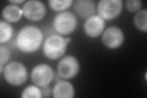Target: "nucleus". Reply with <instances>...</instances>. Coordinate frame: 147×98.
I'll return each mask as SVG.
<instances>
[{
	"label": "nucleus",
	"mask_w": 147,
	"mask_h": 98,
	"mask_svg": "<svg viewBox=\"0 0 147 98\" xmlns=\"http://www.w3.org/2000/svg\"><path fill=\"white\" fill-rule=\"evenodd\" d=\"M53 25L55 30L59 34L66 35L76 29L77 18L71 12H62L55 16Z\"/></svg>",
	"instance_id": "4"
},
{
	"label": "nucleus",
	"mask_w": 147,
	"mask_h": 98,
	"mask_svg": "<svg viewBox=\"0 0 147 98\" xmlns=\"http://www.w3.org/2000/svg\"><path fill=\"white\" fill-rule=\"evenodd\" d=\"M31 77L36 85L40 87H47L53 78V71L47 64H39L32 70Z\"/></svg>",
	"instance_id": "6"
},
{
	"label": "nucleus",
	"mask_w": 147,
	"mask_h": 98,
	"mask_svg": "<svg viewBox=\"0 0 147 98\" xmlns=\"http://www.w3.org/2000/svg\"><path fill=\"white\" fill-rule=\"evenodd\" d=\"M122 6L121 0H101L97 7L99 16L104 20H112L119 16Z\"/></svg>",
	"instance_id": "5"
},
{
	"label": "nucleus",
	"mask_w": 147,
	"mask_h": 98,
	"mask_svg": "<svg viewBox=\"0 0 147 98\" xmlns=\"http://www.w3.org/2000/svg\"><path fill=\"white\" fill-rule=\"evenodd\" d=\"M79 71V64L72 56H66L58 64V72L64 78H71L76 76Z\"/></svg>",
	"instance_id": "8"
},
{
	"label": "nucleus",
	"mask_w": 147,
	"mask_h": 98,
	"mask_svg": "<svg viewBox=\"0 0 147 98\" xmlns=\"http://www.w3.org/2000/svg\"><path fill=\"white\" fill-rule=\"evenodd\" d=\"M11 57L10 50L6 47L1 45L0 46V62L1 64L6 63Z\"/></svg>",
	"instance_id": "19"
},
{
	"label": "nucleus",
	"mask_w": 147,
	"mask_h": 98,
	"mask_svg": "<svg viewBox=\"0 0 147 98\" xmlns=\"http://www.w3.org/2000/svg\"><path fill=\"white\" fill-rule=\"evenodd\" d=\"M3 17L6 21L16 22L20 20L23 12L22 9L15 4H11L6 6L3 10Z\"/></svg>",
	"instance_id": "13"
},
{
	"label": "nucleus",
	"mask_w": 147,
	"mask_h": 98,
	"mask_svg": "<svg viewBox=\"0 0 147 98\" xmlns=\"http://www.w3.org/2000/svg\"><path fill=\"white\" fill-rule=\"evenodd\" d=\"M22 97H36L41 98L42 97V91L35 86H29L26 87L25 89L23 91L22 93Z\"/></svg>",
	"instance_id": "17"
},
{
	"label": "nucleus",
	"mask_w": 147,
	"mask_h": 98,
	"mask_svg": "<svg viewBox=\"0 0 147 98\" xmlns=\"http://www.w3.org/2000/svg\"><path fill=\"white\" fill-rule=\"evenodd\" d=\"M67 42L65 39L59 35L49 36L44 42L43 51L47 58L55 59L60 58L65 53Z\"/></svg>",
	"instance_id": "2"
},
{
	"label": "nucleus",
	"mask_w": 147,
	"mask_h": 98,
	"mask_svg": "<svg viewBox=\"0 0 147 98\" xmlns=\"http://www.w3.org/2000/svg\"><path fill=\"white\" fill-rule=\"evenodd\" d=\"M24 1V0H18V1H10V2L11 3H23Z\"/></svg>",
	"instance_id": "21"
},
{
	"label": "nucleus",
	"mask_w": 147,
	"mask_h": 98,
	"mask_svg": "<svg viewBox=\"0 0 147 98\" xmlns=\"http://www.w3.org/2000/svg\"><path fill=\"white\" fill-rule=\"evenodd\" d=\"M4 76L6 80L12 85H22L27 78L26 68L19 62H13L8 64L4 69Z\"/></svg>",
	"instance_id": "3"
},
{
	"label": "nucleus",
	"mask_w": 147,
	"mask_h": 98,
	"mask_svg": "<svg viewBox=\"0 0 147 98\" xmlns=\"http://www.w3.org/2000/svg\"><path fill=\"white\" fill-rule=\"evenodd\" d=\"M13 33L12 28L8 23L4 21L0 22V43L3 44L11 38Z\"/></svg>",
	"instance_id": "15"
},
{
	"label": "nucleus",
	"mask_w": 147,
	"mask_h": 98,
	"mask_svg": "<svg viewBox=\"0 0 147 98\" xmlns=\"http://www.w3.org/2000/svg\"><path fill=\"white\" fill-rule=\"evenodd\" d=\"M49 5L53 10L56 11H63L70 7L72 3L71 0H64V1H59V0H50L49 1Z\"/></svg>",
	"instance_id": "16"
},
{
	"label": "nucleus",
	"mask_w": 147,
	"mask_h": 98,
	"mask_svg": "<svg viewBox=\"0 0 147 98\" xmlns=\"http://www.w3.org/2000/svg\"><path fill=\"white\" fill-rule=\"evenodd\" d=\"M3 64L0 65V72H1V73L3 72Z\"/></svg>",
	"instance_id": "22"
},
{
	"label": "nucleus",
	"mask_w": 147,
	"mask_h": 98,
	"mask_svg": "<svg viewBox=\"0 0 147 98\" xmlns=\"http://www.w3.org/2000/svg\"><path fill=\"white\" fill-rule=\"evenodd\" d=\"M42 39V33L38 28L26 26L18 32L16 43L18 48L22 52L31 53L39 48Z\"/></svg>",
	"instance_id": "1"
},
{
	"label": "nucleus",
	"mask_w": 147,
	"mask_h": 98,
	"mask_svg": "<svg viewBox=\"0 0 147 98\" xmlns=\"http://www.w3.org/2000/svg\"><path fill=\"white\" fill-rule=\"evenodd\" d=\"M74 96V90L69 82L66 81H58L53 89L54 97L71 98Z\"/></svg>",
	"instance_id": "12"
},
{
	"label": "nucleus",
	"mask_w": 147,
	"mask_h": 98,
	"mask_svg": "<svg viewBox=\"0 0 147 98\" xmlns=\"http://www.w3.org/2000/svg\"><path fill=\"white\" fill-rule=\"evenodd\" d=\"M42 91V96L44 97H49L50 96V88L47 87H42V89L41 90Z\"/></svg>",
	"instance_id": "20"
},
{
	"label": "nucleus",
	"mask_w": 147,
	"mask_h": 98,
	"mask_svg": "<svg viewBox=\"0 0 147 98\" xmlns=\"http://www.w3.org/2000/svg\"><path fill=\"white\" fill-rule=\"evenodd\" d=\"M102 39L103 43L107 47L117 49L123 43L124 34L118 27L110 26L104 31Z\"/></svg>",
	"instance_id": "9"
},
{
	"label": "nucleus",
	"mask_w": 147,
	"mask_h": 98,
	"mask_svg": "<svg viewBox=\"0 0 147 98\" xmlns=\"http://www.w3.org/2000/svg\"><path fill=\"white\" fill-rule=\"evenodd\" d=\"M65 39H66V42H67V43H69V42H70V41H71V39L69 38H66Z\"/></svg>",
	"instance_id": "23"
},
{
	"label": "nucleus",
	"mask_w": 147,
	"mask_h": 98,
	"mask_svg": "<svg viewBox=\"0 0 147 98\" xmlns=\"http://www.w3.org/2000/svg\"><path fill=\"white\" fill-rule=\"evenodd\" d=\"M147 11L146 9L139 11L134 18L135 26L140 31L146 32L147 31Z\"/></svg>",
	"instance_id": "14"
},
{
	"label": "nucleus",
	"mask_w": 147,
	"mask_h": 98,
	"mask_svg": "<svg viewBox=\"0 0 147 98\" xmlns=\"http://www.w3.org/2000/svg\"><path fill=\"white\" fill-rule=\"evenodd\" d=\"M74 9L76 13L80 17L88 18L94 15L95 3L91 0H77L74 3Z\"/></svg>",
	"instance_id": "11"
},
{
	"label": "nucleus",
	"mask_w": 147,
	"mask_h": 98,
	"mask_svg": "<svg viewBox=\"0 0 147 98\" xmlns=\"http://www.w3.org/2000/svg\"><path fill=\"white\" fill-rule=\"evenodd\" d=\"M142 6V3L139 0H129L126 1V7L127 10L132 12L139 11Z\"/></svg>",
	"instance_id": "18"
},
{
	"label": "nucleus",
	"mask_w": 147,
	"mask_h": 98,
	"mask_svg": "<svg viewBox=\"0 0 147 98\" xmlns=\"http://www.w3.org/2000/svg\"><path fill=\"white\" fill-rule=\"evenodd\" d=\"M105 27V22L99 16H93L87 18L84 24V31L86 34L91 38L99 36Z\"/></svg>",
	"instance_id": "10"
},
{
	"label": "nucleus",
	"mask_w": 147,
	"mask_h": 98,
	"mask_svg": "<svg viewBox=\"0 0 147 98\" xmlns=\"http://www.w3.org/2000/svg\"><path fill=\"white\" fill-rule=\"evenodd\" d=\"M22 12L27 19L39 21L44 17L46 9L43 3L37 0H31L23 5Z\"/></svg>",
	"instance_id": "7"
}]
</instances>
